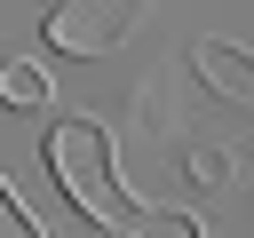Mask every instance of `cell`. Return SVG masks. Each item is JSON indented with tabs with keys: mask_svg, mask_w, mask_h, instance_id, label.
I'll list each match as a JSON object with an SVG mask.
<instances>
[{
	"mask_svg": "<svg viewBox=\"0 0 254 238\" xmlns=\"http://www.w3.org/2000/svg\"><path fill=\"white\" fill-rule=\"evenodd\" d=\"M190 63H198V79H206L222 103H246V111H254V56H246L238 40H214V32H206V40H190Z\"/></svg>",
	"mask_w": 254,
	"mask_h": 238,
	"instance_id": "3957f363",
	"label": "cell"
},
{
	"mask_svg": "<svg viewBox=\"0 0 254 238\" xmlns=\"http://www.w3.org/2000/svg\"><path fill=\"white\" fill-rule=\"evenodd\" d=\"M135 238H206V222H198L190 206H151V214L135 222Z\"/></svg>",
	"mask_w": 254,
	"mask_h": 238,
	"instance_id": "8992f818",
	"label": "cell"
},
{
	"mask_svg": "<svg viewBox=\"0 0 254 238\" xmlns=\"http://www.w3.org/2000/svg\"><path fill=\"white\" fill-rule=\"evenodd\" d=\"M48 175H56V190H64L95 230H111V238H135V222L151 214V206L119 182V167H111V135H103L95 119H64V127L48 135Z\"/></svg>",
	"mask_w": 254,
	"mask_h": 238,
	"instance_id": "6da1fadb",
	"label": "cell"
},
{
	"mask_svg": "<svg viewBox=\"0 0 254 238\" xmlns=\"http://www.w3.org/2000/svg\"><path fill=\"white\" fill-rule=\"evenodd\" d=\"M0 103H8V111H40V103H48V71H40L32 56H8V63H0Z\"/></svg>",
	"mask_w": 254,
	"mask_h": 238,
	"instance_id": "277c9868",
	"label": "cell"
},
{
	"mask_svg": "<svg viewBox=\"0 0 254 238\" xmlns=\"http://www.w3.org/2000/svg\"><path fill=\"white\" fill-rule=\"evenodd\" d=\"M135 119L151 127V135H175V79L159 71V79H143V95H135Z\"/></svg>",
	"mask_w": 254,
	"mask_h": 238,
	"instance_id": "5b68a950",
	"label": "cell"
},
{
	"mask_svg": "<svg viewBox=\"0 0 254 238\" xmlns=\"http://www.w3.org/2000/svg\"><path fill=\"white\" fill-rule=\"evenodd\" d=\"M135 8H143V0H64V8L48 16V40H56L64 56H111V48L135 32Z\"/></svg>",
	"mask_w": 254,
	"mask_h": 238,
	"instance_id": "7a4b0ae2",
	"label": "cell"
}]
</instances>
